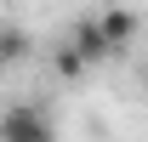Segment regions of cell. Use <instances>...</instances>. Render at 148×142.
Here are the masks:
<instances>
[{
  "mask_svg": "<svg viewBox=\"0 0 148 142\" xmlns=\"http://www.w3.org/2000/svg\"><path fill=\"white\" fill-rule=\"evenodd\" d=\"M97 23H103V34L114 40V51H120V46H131V40H137V29H143V17H137L131 6H103V12H97Z\"/></svg>",
  "mask_w": 148,
  "mask_h": 142,
  "instance_id": "3",
  "label": "cell"
},
{
  "mask_svg": "<svg viewBox=\"0 0 148 142\" xmlns=\"http://www.w3.org/2000/svg\"><path fill=\"white\" fill-rule=\"evenodd\" d=\"M51 74H57V80H80V74H86V57H80L69 40H63V46L51 51Z\"/></svg>",
  "mask_w": 148,
  "mask_h": 142,
  "instance_id": "5",
  "label": "cell"
},
{
  "mask_svg": "<svg viewBox=\"0 0 148 142\" xmlns=\"http://www.w3.org/2000/svg\"><path fill=\"white\" fill-rule=\"evenodd\" d=\"M0 142H57V125L46 119V108L12 102L6 114H0Z\"/></svg>",
  "mask_w": 148,
  "mask_h": 142,
  "instance_id": "1",
  "label": "cell"
},
{
  "mask_svg": "<svg viewBox=\"0 0 148 142\" xmlns=\"http://www.w3.org/2000/svg\"><path fill=\"white\" fill-rule=\"evenodd\" d=\"M29 51H34L29 29H17V23H0V68H17V63H29Z\"/></svg>",
  "mask_w": 148,
  "mask_h": 142,
  "instance_id": "4",
  "label": "cell"
},
{
  "mask_svg": "<svg viewBox=\"0 0 148 142\" xmlns=\"http://www.w3.org/2000/svg\"><path fill=\"white\" fill-rule=\"evenodd\" d=\"M69 46L80 57H86V68H103L114 57V40L103 34V23H97V12H86V17H74V29H69Z\"/></svg>",
  "mask_w": 148,
  "mask_h": 142,
  "instance_id": "2",
  "label": "cell"
}]
</instances>
